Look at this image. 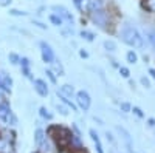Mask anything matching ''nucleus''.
Returning <instances> with one entry per match:
<instances>
[{
  "label": "nucleus",
  "instance_id": "cd10ccee",
  "mask_svg": "<svg viewBox=\"0 0 155 153\" xmlns=\"http://www.w3.org/2000/svg\"><path fill=\"white\" fill-rule=\"evenodd\" d=\"M120 73H121L123 78H126V79L130 76V71H129V68H126V67H121V68H120Z\"/></svg>",
  "mask_w": 155,
  "mask_h": 153
},
{
  "label": "nucleus",
  "instance_id": "aec40b11",
  "mask_svg": "<svg viewBox=\"0 0 155 153\" xmlns=\"http://www.w3.org/2000/svg\"><path fill=\"white\" fill-rule=\"evenodd\" d=\"M81 37L85 39L87 42H93V39H95V36L92 33H88V31H81Z\"/></svg>",
  "mask_w": 155,
  "mask_h": 153
},
{
  "label": "nucleus",
  "instance_id": "9b49d317",
  "mask_svg": "<svg viewBox=\"0 0 155 153\" xmlns=\"http://www.w3.org/2000/svg\"><path fill=\"white\" fill-rule=\"evenodd\" d=\"M116 130H118L120 135L123 136V139H124L126 145L129 147V150H132V138H130V133H129L126 129H123V127H116Z\"/></svg>",
  "mask_w": 155,
  "mask_h": 153
},
{
  "label": "nucleus",
  "instance_id": "5701e85b",
  "mask_svg": "<svg viewBox=\"0 0 155 153\" xmlns=\"http://www.w3.org/2000/svg\"><path fill=\"white\" fill-rule=\"evenodd\" d=\"M8 59H9V62L12 63V65H17V63L20 62V57H19V56H17L16 53H9Z\"/></svg>",
  "mask_w": 155,
  "mask_h": 153
},
{
  "label": "nucleus",
  "instance_id": "393cba45",
  "mask_svg": "<svg viewBox=\"0 0 155 153\" xmlns=\"http://www.w3.org/2000/svg\"><path fill=\"white\" fill-rule=\"evenodd\" d=\"M9 14L16 16V17H20V16H27V12H25V11H19V9H9Z\"/></svg>",
  "mask_w": 155,
  "mask_h": 153
},
{
  "label": "nucleus",
  "instance_id": "423d86ee",
  "mask_svg": "<svg viewBox=\"0 0 155 153\" xmlns=\"http://www.w3.org/2000/svg\"><path fill=\"white\" fill-rule=\"evenodd\" d=\"M41 54H42V59H44L45 63H50L51 60L54 59L53 49H51V46L47 42H41Z\"/></svg>",
  "mask_w": 155,
  "mask_h": 153
},
{
  "label": "nucleus",
  "instance_id": "2f4dec72",
  "mask_svg": "<svg viewBox=\"0 0 155 153\" xmlns=\"http://www.w3.org/2000/svg\"><path fill=\"white\" fill-rule=\"evenodd\" d=\"M2 104H5V93H3L2 88H0V105Z\"/></svg>",
  "mask_w": 155,
  "mask_h": 153
},
{
  "label": "nucleus",
  "instance_id": "bb28decb",
  "mask_svg": "<svg viewBox=\"0 0 155 153\" xmlns=\"http://www.w3.org/2000/svg\"><path fill=\"white\" fill-rule=\"evenodd\" d=\"M19 63H22V68H30V65H31V63H30V59H27V57H22Z\"/></svg>",
  "mask_w": 155,
  "mask_h": 153
},
{
  "label": "nucleus",
  "instance_id": "f704fd0d",
  "mask_svg": "<svg viewBox=\"0 0 155 153\" xmlns=\"http://www.w3.org/2000/svg\"><path fill=\"white\" fill-rule=\"evenodd\" d=\"M79 56L81 57H88V53H87V51H84V49H81L79 51Z\"/></svg>",
  "mask_w": 155,
  "mask_h": 153
},
{
  "label": "nucleus",
  "instance_id": "9d476101",
  "mask_svg": "<svg viewBox=\"0 0 155 153\" xmlns=\"http://www.w3.org/2000/svg\"><path fill=\"white\" fill-rule=\"evenodd\" d=\"M53 105H54V108H56L61 114H64V116H67V114L70 113L68 105H67L62 99H53Z\"/></svg>",
  "mask_w": 155,
  "mask_h": 153
},
{
  "label": "nucleus",
  "instance_id": "f3484780",
  "mask_svg": "<svg viewBox=\"0 0 155 153\" xmlns=\"http://www.w3.org/2000/svg\"><path fill=\"white\" fill-rule=\"evenodd\" d=\"M104 48L109 51V53H115L116 51V43L113 40H104Z\"/></svg>",
  "mask_w": 155,
  "mask_h": 153
},
{
  "label": "nucleus",
  "instance_id": "ddd939ff",
  "mask_svg": "<svg viewBox=\"0 0 155 153\" xmlns=\"http://www.w3.org/2000/svg\"><path fill=\"white\" fill-rule=\"evenodd\" d=\"M102 6V2L101 0H87V11H96V9H101Z\"/></svg>",
  "mask_w": 155,
  "mask_h": 153
},
{
  "label": "nucleus",
  "instance_id": "1a4fd4ad",
  "mask_svg": "<svg viewBox=\"0 0 155 153\" xmlns=\"http://www.w3.org/2000/svg\"><path fill=\"white\" fill-rule=\"evenodd\" d=\"M51 9H53V11L56 12V14H58L62 20H64V19H67L68 22H73V16L67 11V8H64V6H58V5H56V6H53Z\"/></svg>",
  "mask_w": 155,
  "mask_h": 153
},
{
  "label": "nucleus",
  "instance_id": "7ed1b4c3",
  "mask_svg": "<svg viewBox=\"0 0 155 153\" xmlns=\"http://www.w3.org/2000/svg\"><path fill=\"white\" fill-rule=\"evenodd\" d=\"M8 133H0V153H14L12 138H8Z\"/></svg>",
  "mask_w": 155,
  "mask_h": 153
},
{
  "label": "nucleus",
  "instance_id": "72a5a7b5",
  "mask_svg": "<svg viewBox=\"0 0 155 153\" xmlns=\"http://www.w3.org/2000/svg\"><path fill=\"white\" fill-rule=\"evenodd\" d=\"M33 23L36 25V27H39V28H42V30H47V27H45L44 23H41V22H33Z\"/></svg>",
  "mask_w": 155,
  "mask_h": 153
},
{
  "label": "nucleus",
  "instance_id": "f03ea898",
  "mask_svg": "<svg viewBox=\"0 0 155 153\" xmlns=\"http://www.w3.org/2000/svg\"><path fill=\"white\" fill-rule=\"evenodd\" d=\"M0 124L5 127H12L17 124V119L14 116V113L11 111V108L6 104L0 105Z\"/></svg>",
  "mask_w": 155,
  "mask_h": 153
},
{
  "label": "nucleus",
  "instance_id": "20e7f679",
  "mask_svg": "<svg viewBox=\"0 0 155 153\" xmlns=\"http://www.w3.org/2000/svg\"><path fill=\"white\" fill-rule=\"evenodd\" d=\"M92 20L98 25L99 28H107V14L102 9H96V11H92Z\"/></svg>",
  "mask_w": 155,
  "mask_h": 153
},
{
  "label": "nucleus",
  "instance_id": "c9c22d12",
  "mask_svg": "<svg viewBox=\"0 0 155 153\" xmlns=\"http://www.w3.org/2000/svg\"><path fill=\"white\" fill-rule=\"evenodd\" d=\"M149 125L153 127V125H155V119H149Z\"/></svg>",
  "mask_w": 155,
  "mask_h": 153
},
{
  "label": "nucleus",
  "instance_id": "2eb2a0df",
  "mask_svg": "<svg viewBox=\"0 0 155 153\" xmlns=\"http://www.w3.org/2000/svg\"><path fill=\"white\" fill-rule=\"evenodd\" d=\"M2 84H3V90L5 91H11V87H12V81L8 74H3L2 76Z\"/></svg>",
  "mask_w": 155,
  "mask_h": 153
},
{
  "label": "nucleus",
  "instance_id": "a211bd4d",
  "mask_svg": "<svg viewBox=\"0 0 155 153\" xmlns=\"http://www.w3.org/2000/svg\"><path fill=\"white\" fill-rule=\"evenodd\" d=\"M50 22L53 23V25H56V27H61V25L64 23V20H62L58 14H51V16H50Z\"/></svg>",
  "mask_w": 155,
  "mask_h": 153
},
{
  "label": "nucleus",
  "instance_id": "473e14b6",
  "mask_svg": "<svg viewBox=\"0 0 155 153\" xmlns=\"http://www.w3.org/2000/svg\"><path fill=\"white\" fill-rule=\"evenodd\" d=\"M11 2L12 0H0V6H8V5H11Z\"/></svg>",
  "mask_w": 155,
  "mask_h": 153
},
{
  "label": "nucleus",
  "instance_id": "6e6552de",
  "mask_svg": "<svg viewBox=\"0 0 155 153\" xmlns=\"http://www.w3.org/2000/svg\"><path fill=\"white\" fill-rule=\"evenodd\" d=\"M34 90L37 91L39 96L45 97V96L48 94V85H47V82H44L42 79H36V81H34Z\"/></svg>",
  "mask_w": 155,
  "mask_h": 153
},
{
  "label": "nucleus",
  "instance_id": "0eeeda50",
  "mask_svg": "<svg viewBox=\"0 0 155 153\" xmlns=\"http://www.w3.org/2000/svg\"><path fill=\"white\" fill-rule=\"evenodd\" d=\"M58 96L61 97V99H73L74 97V88L71 87V85H68V84H65V85H62L59 90H58Z\"/></svg>",
  "mask_w": 155,
  "mask_h": 153
},
{
  "label": "nucleus",
  "instance_id": "a878e982",
  "mask_svg": "<svg viewBox=\"0 0 155 153\" xmlns=\"http://www.w3.org/2000/svg\"><path fill=\"white\" fill-rule=\"evenodd\" d=\"M140 82H141V85H143V87H146V88H150V82H149V79L146 78V76H141Z\"/></svg>",
  "mask_w": 155,
  "mask_h": 153
},
{
  "label": "nucleus",
  "instance_id": "e433bc0d",
  "mask_svg": "<svg viewBox=\"0 0 155 153\" xmlns=\"http://www.w3.org/2000/svg\"><path fill=\"white\" fill-rule=\"evenodd\" d=\"M150 74H152V78L155 79V70H150Z\"/></svg>",
  "mask_w": 155,
  "mask_h": 153
},
{
  "label": "nucleus",
  "instance_id": "c85d7f7f",
  "mask_svg": "<svg viewBox=\"0 0 155 153\" xmlns=\"http://www.w3.org/2000/svg\"><path fill=\"white\" fill-rule=\"evenodd\" d=\"M121 110L124 113H129V111H130V104H127V102H121Z\"/></svg>",
  "mask_w": 155,
  "mask_h": 153
},
{
  "label": "nucleus",
  "instance_id": "412c9836",
  "mask_svg": "<svg viewBox=\"0 0 155 153\" xmlns=\"http://www.w3.org/2000/svg\"><path fill=\"white\" fill-rule=\"evenodd\" d=\"M74 5L81 11H87V0H74Z\"/></svg>",
  "mask_w": 155,
  "mask_h": 153
},
{
  "label": "nucleus",
  "instance_id": "4be33fe9",
  "mask_svg": "<svg viewBox=\"0 0 155 153\" xmlns=\"http://www.w3.org/2000/svg\"><path fill=\"white\" fill-rule=\"evenodd\" d=\"M39 113H41V116L42 118H45V119H51V118H53V114H51L45 107H41V110H39Z\"/></svg>",
  "mask_w": 155,
  "mask_h": 153
},
{
  "label": "nucleus",
  "instance_id": "f257e3e1",
  "mask_svg": "<svg viewBox=\"0 0 155 153\" xmlns=\"http://www.w3.org/2000/svg\"><path fill=\"white\" fill-rule=\"evenodd\" d=\"M121 39L124 43L130 45L134 48H141L143 46V37H141L140 31L130 23H124L123 28H121Z\"/></svg>",
  "mask_w": 155,
  "mask_h": 153
},
{
  "label": "nucleus",
  "instance_id": "39448f33",
  "mask_svg": "<svg viewBox=\"0 0 155 153\" xmlns=\"http://www.w3.org/2000/svg\"><path fill=\"white\" fill-rule=\"evenodd\" d=\"M76 100H78V105H79L84 111H87L90 108V104H92V99H90L88 93L81 90V91H78L76 93Z\"/></svg>",
  "mask_w": 155,
  "mask_h": 153
},
{
  "label": "nucleus",
  "instance_id": "7c9ffc66",
  "mask_svg": "<svg viewBox=\"0 0 155 153\" xmlns=\"http://www.w3.org/2000/svg\"><path fill=\"white\" fill-rule=\"evenodd\" d=\"M134 113L137 114V116H140V118H143V111H141L138 107H134Z\"/></svg>",
  "mask_w": 155,
  "mask_h": 153
},
{
  "label": "nucleus",
  "instance_id": "6ab92c4d",
  "mask_svg": "<svg viewBox=\"0 0 155 153\" xmlns=\"http://www.w3.org/2000/svg\"><path fill=\"white\" fill-rule=\"evenodd\" d=\"M126 57H127V62H129V63H135V62L138 60V56H137V53H135V51H132V49L127 53V56H126Z\"/></svg>",
  "mask_w": 155,
  "mask_h": 153
},
{
  "label": "nucleus",
  "instance_id": "b1692460",
  "mask_svg": "<svg viewBox=\"0 0 155 153\" xmlns=\"http://www.w3.org/2000/svg\"><path fill=\"white\" fill-rule=\"evenodd\" d=\"M144 6H146V9L155 12V0H146V2H144Z\"/></svg>",
  "mask_w": 155,
  "mask_h": 153
},
{
  "label": "nucleus",
  "instance_id": "dca6fc26",
  "mask_svg": "<svg viewBox=\"0 0 155 153\" xmlns=\"http://www.w3.org/2000/svg\"><path fill=\"white\" fill-rule=\"evenodd\" d=\"M90 136H92L93 142L96 144V150H98V153H104V151H102V147H101V142H99V136H98V133H96L95 130H90Z\"/></svg>",
  "mask_w": 155,
  "mask_h": 153
},
{
  "label": "nucleus",
  "instance_id": "4468645a",
  "mask_svg": "<svg viewBox=\"0 0 155 153\" xmlns=\"http://www.w3.org/2000/svg\"><path fill=\"white\" fill-rule=\"evenodd\" d=\"M47 139V136H45V133H44V130H36V135H34V142H36V145H41L44 141Z\"/></svg>",
  "mask_w": 155,
  "mask_h": 153
},
{
  "label": "nucleus",
  "instance_id": "f8f14e48",
  "mask_svg": "<svg viewBox=\"0 0 155 153\" xmlns=\"http://www.w3.org/2000/svg\"><path fill=\"white\" fill-rule=\"evenodd\" d=\"M50 63H51V68H53L51 71H53L54 74H58V76H64V65H62V63H61L58 59H53Z\"/></svg>",
  "mask_w": 155,
  "mask_h": 153
},
{
  "label": "nucleus",
  "instance_id": "c756f323",
  "mask_svg": "<svg viewBox=\"0 0 155 153\" xmlns=\"http://www.w3.org/2000/svg\"><path fill=\"white\" fill-rule=\"evenodd\" d=\"M47 76L50 78V81L53 82V84H56V76H54V73L51 71V70H47Z\"/></svg>",
  "mask_w": 155,
  "mask_h": 153
}]
</instances>
